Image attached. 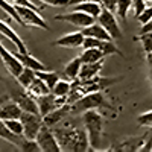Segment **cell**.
<instances>
[{"mask_svg": "<svg viewBox=\"0 0 152 152\" xmlns=\"http://www.w3.org/2000/svg\"><path fill=\"white\" fill-rule=\"evenodd\" d=\"M37 100V105H38V111H40V116H46L47 113H50L52 110L61 107V105H66L67 104V97H56L52 93H47L43 96H38L35 97Z\"/></svg>", "mask_w": 152, "mask_h": 152, "instance_id": "cell-10", "label": "cell"}, {"mask_svg": "<svg viewBox=\"0 0 152 152\" xmlns=\"http://www.w3.org/2000/svg\"><path fill=\"white\" fill-rule=\"evenodd\" d=\"M35 72L32 70V69H28V67H23V70L20 72V75L17 76V82L20 84V87H23V88H28L29 85H31V82L35 79Z\"/></svg>", "mask_w": 152, "mask_h": 152, "instance_id": "cell-27", "label": "cell"}, {"mask_svg": "<svg viewBox=\"0 0 152 152\" xmlns=\"http://www.w3.org/2000/svg\"><path fill=\"white\" fill-rule=\"evenodd\" d=\"M137 122L140 126H148V128H152V111H146L143 114L137 117Z\"/></svg>", "mask_w": 152, "mask_h": 152, "instance_id": "cell-33", "label": "cell"}, {"mask_svg": "<svg viewBox=\"0 0 152 152\" xmlns=\"http://www.w3.org/2000/svg\"><path fill=\"white\" fill-rule=\"evenodd\" d=\"M102 69H104V59L96 61V62H82V66L79 69L78 79H81V81L91 79L94 76H97Z\"/></svg>", "mask_w": 152, "mask_h": 152, "instance_id": "cell-15", "label": "cell"}, {"mask_svg": "<svg viewBox=\"0 0 152 152\" xmlns=\"http://www.w3.org/2000/svg\"><path fill=\"white\" fill-rule=\"evenodd\" d=\"M100 5L111 12H116V0H100Z\"/></svg>", "mask_w": 152, "mask_h": 152, "instance_id": "cell-37", "label": "cell"}, {"mask_svg": "<svg viewBox=\"0 0 152 152\" xmlns=\"http://www.w3.org/2000/svg\"><path fill=\"white\" fill-rule=\"evenodd\" d=\"M0 58H2L6 70L14 76V78H17V76L20 75V72L23 70V64L17 59V56L14 53H11L2 43H0Z\"/></svg>", "mask_w": 152, "mask_h": 152, "instance_id": "cell-11", "label": "cell"}, {"mask_svg": "<svg viewBox=\"0 0 152 152\" xmlns=\"http://www.w3.org/2000/svg\"><path fill=\"white\" fill-rule=\"evenodd\" d=\"M35 140L43 152H61V146L58 145V140H56L52 128L46 126L44 123L40 128V131H38Z\"/></svg>", "mask_w": 152, "mask_h": 152, "instance_id": "cell-7", "label": "cell"}, {"mask_svg": "<svg viewBox=\"0 0 152 152\" xmlns=\"http://www.w3.org/2000/svg\"><path fill=\"white\" fill-rule=\"evenodd\" d=\"M35 75L40 78L50 90L53 88V85L56 84V81L59 79V73H56V72H46V70H37L35 72Z\"/></svg>", "mask_w": 152, "mask_h": 152, "instance_id": "cell-26", "label": "cell"}, {"mask_svg": "<svg viewBox=\"0 0 152 152\" xmlns=\"http://www.w3.org/2000/svg\"><path fill=\"white\" fill-rule=\"evenodd\" d=\"M31 96H34V97H38V96H43V94H47V93H50V88L38 78V76H35V79L31 82V85L28 87V88H24Z\"/></svg>", "mask_w": 152, "mask_h": 152, "instance_id": "cell-21", "label": "cell"}, {"mask_svg": "<svg viewBox=\"0 0 152 152\" xmlns=\"http://www.w3.org/2000/svg\"><path fill=\"white\" fill-rule=\"evenodd\" d=\"M151 18H152V5H151V6H145V9H143V11L140 12V14L137 15V20L140 21L142 24L148 23Z\"/></svg>", "mask_w": 152, "mask_h": 152, "instance_id": "cell-34", "label": "cell"}, {"mask_svg": "<svg viewBox=\"0 0 152 152\" xmlns=\"http://www.w3.org/2000/svg\"><path fill=\"white\" fill-rule=\"evenodd\" d=\"M145 138H146V135H143V137H131V138H128V140H125L119 145H113L114 148H110L108 151H119V152L140 151L143 143H145Z\"/></svg>", "mask_w": 152, "mask_h": 152, "instance_id": "cell-16", "label": "cell"}, {"mask_svg": "<svg viewBox=\"0 0 152 152\" xmlns=\"http://www.w3.org/2000/svg\"><path fill=\"white\" fill-rule=\"evenodd\" d=\"M151 152H152V149H151Z\"/></svg>", "mask_w": 152, "mask_h": 152, "instance_id": "cell-42", "label": "cell"}, {"mask_svg": "<svg viewBox=\"0 0 152 152\" xmlns=\"http://www.w3.org/2000/svg\"><path fill=\"white\" fill-rule=\"evenodd\" d=\"M70 90H72V82L67 81V79L59 78L56 81V84L53 85V88L50 90V93H52L53 96H56V97H67Z\"/></svg>", "mask_w": 152, "mask_h": 152, "instance_id": "cell-24", "label": "cell"}, {"mask_svg": "<svg viewBox=\"0 0 152 152\" xmlns=\"http://www.w3.org/2000/svg\"><path fill=\"white\" fill-rule=\"evenodd\" d=\"M6 128L15 135H23V125H21V120L20 119H8V120H3Z\"/></svg>", "mask_w": 152, "mask_h": 152, "instance_id": "cell-31", "label": "cell"}, {"mask_svg": "<svg viewBox=\"0 0 152 152\" xmlns=\"http://www.w3.org/2000/svg\"><path fill=\"white\" fill-rule=\"evenodd\" d=\"M138 40L142 41L145 52H146L148 55H151V53H152V32H145V34H140V37H138Z\"/></svg>", "mask_w": 152, "mask_h": 152, "instance_id": "cell-32", "label": "cell"}, {"mask_svg": "<svg viewBox=\"0 0 152 152\" xmlns=\"http://www.w3.org/2000/svg\"><path fill=\"white\" fill-rule=\"evenodd\" d=\"M81 32L84 34V37H93V38H99V40H105V41H113V37L102 28L100 23H91L90 26H87L84 29H81Z\"/></svg>", "mask_w": 152, "mask_h": 152, "instance_id": "cell-19", "label": "cell"}, {"mask_svg": "<svg viewBox=\"0 0 152 152\" xmlns=\"http://www.w3.org/2000/svg\"><path fill=\"white\" fill-rule=\"evenodd\" d=\"M0 137H2L3 140L12 143L14 146H20V143H21V140H23V135L20 137V135L12 134V132L6 128V125H5V122H3L2 119H0Z\"/></svg>", "mask_w": 152, "mask_h": 152, "instance_id": "cell-25", "label": "cell"}, {"mask_svg": "<svg viewBox=\"0 0 152 152\" xmlns=\"http://www.w3.org/2000/svg\"><path fill=\"white\" fill-rule=\"evenodd\" d=\"M104 107H108L111 108L107 100H105V96L104 93L97 90V91H90V93H85L82 94L78 100H75L72 104V110L75 111H87V110H97V108H104Z\"/></svg>", "mask_w": 152, "mask_h": 152, "instance_id": "cell-3", "label": "cell"}, {"mask_svg": "<svg viewBox=\"0 0 152 152\" xmlns=\"http://www.w3.org/2000/svg\"><path fill=\"white\" fill-rule=\"evenodd\" d=\"M53 20L56 21H66L72 26H76L79 29H84L87 26H90L91 23H94L96 18H93L91 15L85 14V12H81V11H75L73 12H69V14H58L53 17Z\"/></svg>", "mask_w": 152, "mask_h": 152, "instance_id": "cell-9", "label": "cell"}, {"mask_svg": "<svg viewBox=\"0 0 152 152\" xmlns=\"http://www.w3.org/2000/svg\"><path fill=\"white\" fill-rule=\"evenodd\" d=\"M21 108L14 102V100H6L0 105V119L2 120H8V119H20L21 116Z\"/></svg>", "mask_w": 152, "mask_h": 152, "instance_id": "cell-17", "label": "cell"}, {"mask_svg": "<svg viewBox=\"0 0 152 152\" xmlns=\"http://www.w3.org/2000/svg\"><path fill=\"white\" fill-rule=\"evenodd\" d=\"M82 41H84V34L79 29L76 32H70V34L59 37L52 44L58 47H82Z\"/></svg>", "mask_w": 152, "mask_h": 152, "instance_id": "cell-14", "label": "cell"}, {"mask_svg": "<svg viewBox=\"0 0 152 152\" xmlns=\"http://www.w3.org/2000/svg\"><path fill=\"white\" fill-rule=\"evenodd\" d=\"M8 2H11L12 5H21V6H28V8H32V9H38L40 11V8H37L31 0H8Z\"/></svg>", "mask_w": 152, "mask_h": 152, "instance_id": "cell-36", "label": "cell"}, {"mask_svg": "<svg viewBox=\"0 0 152 152\" xmlns=\"http://www.w3.org/2000/svg\"><path fill=\"white\" fill-rule=\"evenodd\" d=\"M0 34H2L5 38H8V40L17 47V50L20 53H26L28 52V47H26V44H24V41L15 34V31L12 29L8 23H5L2 20H0Z\"/></svg>", "mask_w": 152, "mask_h": 152, "instance_id": "cell-13", "label": "cell"}, {"mask_svg": "<svg viewBox=\"0 0 152 152\" xmlns=\"http://www.w3.org/2000/svg\"><path fill=\"white\" fill-rule=\"evenodd\" d=\"M53 134L61 146V151L70 152H87L90 151V142L85 129L76 128V126H64V128H55Z\"/></svg>", "mask_w": 152, "mask_h": 152, "instance_id": "cell-1", "label": "cell"}, {"mask_svg": "<svg viewBox=\"0 0 152 152\" xmlns=\"http://www.w3.org/2000/svg\"><path fill=\"white\" fill-rule=\"evenodd\" d=\"M96 20H97V23L102 24V28L113 37V40H120L122 38V29L119 26L116 17H114V12H111L107 8H102V11H100V14Z\"/></svg>", "mask_w": 152, "mask_h": 152, "instance_id": "cell-8", "label": "cell"}, {"mask_svg": "<svg viewBox=\"0 0 152 152\" xmlns=\"http://www.w3.org/2000/svg\"><path fill=\"white\" fill-rule=\"evenodd\" d=\"M15 56H17V59L23 64V67L32 69L34 72H37V70H46V66L43 64V62H41V61H38L37 58H34L29 52H26V53H20V52H17Z\"/></svg>", "mask_w": 152, "mask_h": 152, "instance_id": "cell-20", "label": "cell"}, {"mask_svg": "<svg viewBox=\"0 0 152 152\" xmlns=\"http://www.w3.org/2000/svg\"><path fill=\"white\" fill-rule=\"evenodd\" d=\"M70 110H72L70 104L61 105V107L52 110L50 113H47L46 116H43V123L46 126H49V128H53V126H56L58 123H61L62 120L67 117V114L70 113Z\"/></svg>", "mask_w": 152, "mask_h": 152, "instance_id": "cell-12", "label": "cell"}, {"mask_svg": "<svg viewBox=\"0 0 152 152\" xmlns=\"http://www.w3.org/2000/svg\"><path fill=\"white\" fill-rule=\"evenodd\" d=\"M20 120L23 125V137L24 138H35L40 128L43 126V117L37 113L23 111L20 116Z\"/></svg>", "mask_w": 152, "mask_h": 152, "instance_id": "cell-5", "label": "cell"}, {"mask_svg": "<svg viewBox=\"0 0 152 152\" xmlns=\"http://www.w3.org/2000/svg\"><path fill=\"white\" fill-rule=\"evenodd\" d=\"M82 66V61L79 56H76L73 58L69 64L64 67V75H66V78L70 79V81H75V79H78V75H79V69Z\"/></svg>", "mask_w": 152, "mask_h": 152, "instance_id": "cell-23", "label": "cell"}, {"mask_svg": "<svg viewBox=\"0 0 152 152\" xmlns=\"http://www.w3.org/2000/svg\"><path fill=\"white\" fill-rule=\"evenodd\" d=\"M79 2H85V0H69V6H73V5L79 3ZM96 2H100V0H96Z\"/></svg>", "mask_w": 152, "mask_h": 152, "instance_id": "cell-40", "label": "cell"}, {"mask_svg": "<svg viewBox=\"0 0 152 152\" xmlns=\"http://www.w3.org/2000/svg\"><path fill=\"white\" fill-rule=\"evenodd\" d=\"M41 5H50V6H69V0H40Z\"/></svg>", "mask_w": 152, "mask_h": 152, "instance_id": "cell-35", "label": "cell"}, {"mask_svg": "<svg viewBox=\"0 0 152 152\" xmlns=\"http://www.w3.org/2000/svg\"><path fill=\"white\" fill-rule=\"evenodd\" d=\"M8 99H9V96H6V94H2V96H0V105H2L3 102H6Z\"/></svg>", "mask_w": 152, "mask_h": 152, "instance_id": "cell-41", "label": "cell"}, {"mask_svg": "<svg viewBox=\"0 0 152 152\" xmlns=\"http://www.w3.org/2000/svg\"><path fill=\"white\" fill-rule=\"evenodd\" d=\"M20 149L23 152H41V148L38 146L35 138H24L23 137V140L20 143Z\"/></svg>", "mask_w": 152, "mask_h": 152, "instance_id": "cell-30", "label": "cell"}, {"mask_svg": "<svg viewBox=\"0 0 152 152\" xmlns=\"http://www.w3.org/2000/svg\"><path fill=\"white\" fill-rule=\"evenodd\" d=\"M0 9L5 11L8 17H11L12 20H15L18 24H21V26H23V21H21V18L18 15V12L15 11V6L12 5L11 2H8V0H0Z\"/></svg>", "mask_w": 152, "mask_h": 152, "instance_id": "cell-28", "label": "cell"}, {"mask_svg": "<svg viewBox=\"0 0 152 152\" xmlns=\"http://www.w3.org/2000/svg\"><path fill=\"white\" fill-rule=\"evenodd\" d=\"M146 138H148V142L143 143V146L140 149L142 152H151V149H152V135H148Z\"/></svg>", "mask_w": 152, "mask_h": 152, "instance_id": "cell-38", "label": "cell"}, {"mask_svg": "<svg viewBox=\"0 0 152 152\" xmlns=\"http://www.w3.org/2000/svg\"><path fill=\"white\" fill-rule=\"evenodd\" d=\"M14 6L23 21V26H37V28L50 31V26L46 23V20L38 14V9H32V8L21 6V5H14Z\"/></svg>", "mask_w": 152, "mask_h": 152, "instance_id": "cell-4", "label": "cell"}, {"mask_svg": "<svg viewBox=\"0 0 152 152\" xmlns=\"http://www.w3.org/2000/svg\"><path fill=\"white\" fill-rule=\"evenodd\" d=\"M9 99L14 100V102L21 108V111H28V113H37V114H40L35 97L31 96L23 87H20V88H12Z\"/></svg>", "mask_w": 152, "mask_h": 152, "instance_id": "cell-6", "label": "cell"}, {"mask_svg": "<svg viewBox=\"0 0 152 152\" xmlns=\"http://www.w3.org/2000/svg\"><path fill=\"white\" fill-rule=\"evenodd\" d=\"M131 6L132 0H116V12L123 21H126V18H128V11Z\"/></svg>", "mask_w": 152, "mask_h": 152, "instance_id": "cell-29", "label": "cell"}, {"mask_svg": "<svg viewBox=\"0 0 152 152\" xmlns=\"http://www.w3.org/2000/svg\"><path fill=\"white\" fill-rule=\"evenodd\" d=\"M102 5L100 2H96V0H85V2H79L73 5V9L75 11H81V12H85V14L91 15L93 18H97L100 11H102Z\"/></svg>", "mask_w": 152, "mask_h": 152, "instance_id": "cell-18", "label": "cell"}, {"mask_svg": "<svg viewBox=\"0 0 152 152\" xmlns=\"http://www.w3.org/2000/svg\"><path fill=\"white\" fill-rule=\"evenodd\" d=\"M82 122L85 132L88 135V142H90V151H99V146L102 145L105 126L104 116L96 110H87L82 111Z\"/></svg>", "mask_w": 152, "mask_h": 152, "instance_id": "cell-2", "label": "cell"}, {"mask_svg": "<svg viewBox=\"0 0 152 152\" xmlns=\"http://www.w3.org/2000/svg\"><path fill=\"white\" fill-rule=\"evenodd\" d=\"M107 56V53L104 52L102 49H94V47H90V49H84L82 53L79 55L81 61L82 62H96V61H100Z\"/></svg>", "mask_w": 152, "mask_h": 152, "instance_id": "cell-22", "label": "cell"}, {"mask_svg": "<svg viewBox=\"0 0 152 152\" xmlns=\"http://www.w3.org/2000/svg\"><path fill=\"white\" fill-rule=\"evenodd\" d=\"M145 32H152V18H151L148 23L142 24V28H140V34H145Z\"/></svg>", "mask_w": 152, "mask_h": 152, "instance_id": "cell-39", "label": "cell"}]
</instances>
